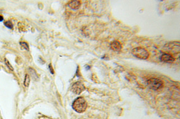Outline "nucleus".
<instances>
[{"instance_id":"obj_12","label":"nucleus","mask_w":180,"mask_h":119,"mask_svg":"<svg viewBox=\"0 0 180 119\" xmlns=\"http://www.w3.org/2000/svg\"><path fill=\"white\" fill-rule=\"evenodd\" d=\"M49 69H50V72H51L52 74H53V73H54V72H53V70L52 68L51 69V65H49Z\"/></svg>"},{"instance_id":"obj_10","label":"nucleus","mask_w":180,"mask_h":119,"mask_svg":"<svg viewBox=\"0 0 180 119\" xmlns=\"http://www.w3.org/2000/svg\"><path fill=\"white\" fill-rule=\"evenodd\" d=\"M20 45L24 49H25L27 50H29V46H28V45L26 42H20Z\"/></svg>"},{"instance_id":"obj_3","label":"nucleus","mask_w":180,"mask_h":119,"mask_svg":"<svg viewBox=\"0 0 180 119\" xmlns=\"http://www.w3.org/2000/svg\"><path fill=\"white\" fill-rule=\"evenodd\" d=\"M132 54L134 56L141 60H146L149 57V52L144 48L138 47L133 49Z\"/></svg>"},{"instance_id":"obj_4","label":"nucleus","mask_w":180,"mask_h":119,"mask_svg":"<svg viewBox=\"0 0 180 119\" xmlns=\"http://www.w3.org/2000/svg\"><path fill=\"white\" fill-rule=\"evenodd\" d=\"M85 89L84 85L80 82H76L72 85L71 90L76 94H80Z\"/></svg>"},{"instance_id":"obj_9","label":"nucleus","mask_w":180,"mask_h":119,"mask_svg":"<svg viewBox=\"0 0 180 119\" xmlns=\"http://www.w3.org/2000/svg\"><path fill=\"white\" fill-rule=\"evenodd\" d=\"M4 25L9 29H12L13 28V24L12 22L10 21H7L4 23Z\"/></svg>"},{"instance_id":"obj_11","label":"nucleus","mask_w":180,"mask_h":119,"mask_svg":"<svg viewBox=\"0 0 180 119\" xmlns=\"http://www.w3.org/2000/svg\"><path fill=\"white\" fill-rule=\"evenodd\" d=\"M5 63H6V66H7V67L9 68V69H10V70H14V69H13L12 66H11V65L9 61L7 60V59H6V58H5Z\"/></svg>"},{"instance_id":"obj_1","label":"nucleus","mask_w":180,"mask_h":119,"mask_svg":"<svg viewBox=\"0 0 180 119\" xmlns=\"http://www.w3.org/2000/svg\"><path fill=\"white\" fill-rule=\"evenodd\" d=\"M87 103L85 99L83 97H78L73 103V109L78 113H82L85 111L87 108Z\"/></svg>"},{"instance_id":"obj_8","label":"nucleus","mask_w":180,"mask_h":119,"mask_svg":"<svg viewBox=\"0 0 180 119\" xmlns=\"http://www.w3.org/2000/svg\"><path fill=\"white\" fill-rule=\"evenodd\" d=\"M30 83V78H29V76H28V75H26V76L25 78V80H24V82H23V84L24 85L25 87H28L29 84Z\"/></svg>"},{"instance_id":"obj_2","label":"nucleus","mask_w":180,"mask_h":119,"mask_svg":"<svg viewBox=\"0 0 180 119\" xmlns=\"http://www.w3.org/2000/svg\"><path fill=\"white\" fill-rule=\"evenodd\" d=\"M147 83L149 88L154 91H158L162 89L164 85V83L162 80L156 78L149 79L147 81Z\"/></svg>"},{"instance_id":"obj_7","label":"nucleus","mask_w":180,"mask_h":119,"mask_svg":"<svg viewBox=\"0 0 180 119\" xmlns=\"http://www.w3.org/2000/svg\"><path fill=\"white\" fill-rule=\"evenodd\" d=\"M81 5L79 1H71L68 3V6L73 9H78Z\"/></svg>"},{"instance_id":"obj_13","label":"nucleus","mask_w":180,"mask_h":119,"mask_svg":"<svg viewBox=\"0 0 180 119\" xmlns=\"http://www.w3.org/2000/svg\"><path fill=\"white\" fill-rule=\"evenodd\" d=\"M3 21V17L0 15V22H2Z\"/></svg>"},{"instance_id":"obj_6","label":"nucleus","mask_w":180,"mask_h":119,"mask_svg":"<svg viewBox=\"0 0 180 119\" xmlns=\"http://www.w3.org/2000/svg\"><path fill=\"white\" fill-rule=\"evenodd\" d=\"M111 48L115 51H120L122 49V45L119 42L114 41L111 43Z\"/></svg>"},{"instance_id":"obj_5","label":"nucleus","mask_w":180,"mask_h":119,"mask_svg":"<svg viewBox=\"0 0 180 119\" xmlns=\"http://www.w3.org/2000/svg\"><path fill=\"white\" fill-rule=\"evenodd\" d=\"M160 58L161 61L166 63H172L175 61V58L170 54H164Z\"/></svg>"}]
</instances>
